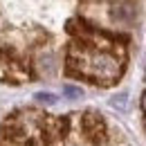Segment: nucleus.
I'll use <instances>...</instances> for the list:
<instances>
[{
    "label": "nucleus",
    "mask_w": 146,
    "mask_h": 146,
    "mask_svg": "<svg viewBox=\"0 0 146 146\" xmlns=\"http://www.w3.org/2000/svg\"><path fill=\"white\" fill-rule=\"evenodd\" d=\"M63 94L68 99H81L83 97V90L81 88H74V86H63Z\"/></svg>",
    "instance_id": "obj_6"
},
{
    "label": "nucleus",
    "mask_w": 146,
    "mask_h": 146,
    "mask_svg": "<svg viewBox=\"0 0 146 146\" xmlns=\"http://www.w3.org/2000/svg\"><path fill=\"white\" fill-rule=\"evenodd\" d=\"M81 128H83V133L88 135V139L94 142V144H101L104 139H106V126H104V121H101V117H97V115H83L81 117Z\"/></svg>",
    "instance_id": "obj_3"
},
{
    "label": "nucleus",
    "mask_w": 146,
    "mask_h": 146,
    "mask_svg": "<svg viewBox=\"0 0 146 146\" xmlns=\"http://www.w3.org/2000/svg\"><path fill=\"white\" fill-rule=\"evenodd\" d=\"M54 128L56 121L50 119L47 115H38V112H20V115H14L5 130L9 133L7 137L16 139L20 144H27V146H50L52 137H54Z\"/></svg>",
    "instance_id": "obj_1"
},
{
    "label": "nucleus",
    "mask_w": 146,
    "mask_h": 146,
    "mask_svg": "<svg viewBox=\"0 0 146 146\" xmlns=\"http://www.w3.org/2000/svg\"><path fill=\"white\" fill-rule=\"evenodd\" d=\"M34 99H36L38 104H43V106H56V101H58V97H56L54 92H45V90L36 92Z\"/></svg>",
    "instance_id": "obj_5"
},
{
    "label": "nucleus",
    "mask_w": 146,
    "mask_h": 146,
    "mask_svg": "<svg viewBox=\"0 0 146 146\" xmlns=\"http://www.w3.org/2000/svg\"><path fill=\"white\" fill-rule=\"evenodd\" d=\"M110 108L119 110V112H126L128 110V92H117V94H112L108 99Z\"/></svg>",
    "instance_id": "obj_4"
},
{
    "label": "nucleus",
    "mask_w": 146,
    "mask_h": 146,
    "mask_svg": "<svg viewBox=\"0 0 146 146\" xmlns=\"http://www.w3.org/2000/svg\"><path fill=\"white\" fill-rule=\"evenodd\" d=\"M27 68L23 65V61H18L14 54L9 52H0V79L2 81H11V83H23L27 81Z\"/></svg>",
    "instance_id": "obj_2"
}]
</instances>
